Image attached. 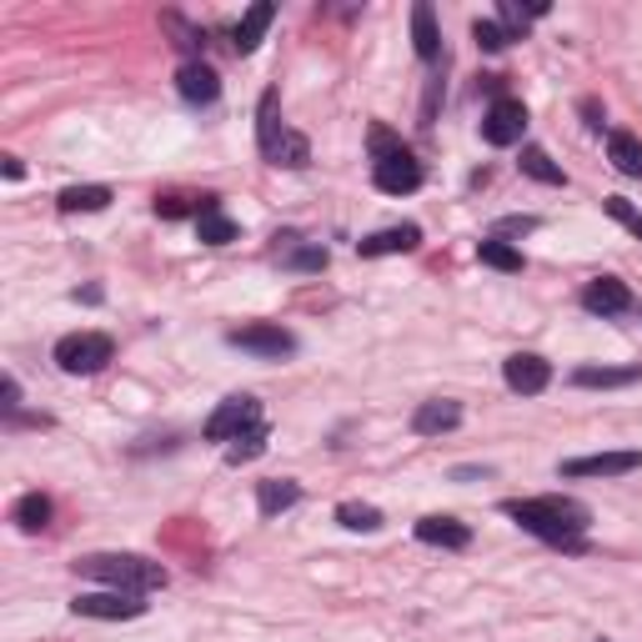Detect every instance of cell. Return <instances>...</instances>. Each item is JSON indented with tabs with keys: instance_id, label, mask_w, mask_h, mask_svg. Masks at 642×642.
Listing matches in <instances>:
<instances>
[{
	"instance_id": "obj_14",
	"label": "cell",
	"mask_w": 642,
	"mask_h": 642,
	"mask_svg": "<svg viewBox=\"0 0 642 642\" xmlns=\"http://www.w3.org/2000/svg\"><path fill=\"white\" fill-rule=\"evenodd\" d=\"M176 90L181 100H191V106H211V100L221 96V80L211 66H201V60H191V66L176 70Z\"/></svg>"
},
{
	"instance_id": "obj_10",
	"label": "cell",
	"mask_w": 642,
	"mask_h": 642,
	"mask_svg": "<svg viewBox=\"0 0 642 642\" xmlns=\"http://www.w3.org/2000/svg\"><path fill=\"white\" fill-rule=\"evenodd\" d=\"M522 130H527V106H522V100H492L487 120H481L487 146H517Z\"/></svg>"
},
{
	"instance_id": "obj_16",
	"label": "cell",
	"mask_w": 642,
	"mask_h": 642,
	"mask_svg": "<svg viewBox=\"0 0 642 642\" xmlns=\"http://www.w3.org/2000/svg\"><path fill=\"white\" fill-rule=\"evenodd\" d=\"M196 236L206 246H231L236 241V221L216 206V196H201V211H196Z\"/></svg>"
},
{
	"instance_id": "obj_3",
	"label": "cell",
	"mask_w": 642,
	"mask_h": 642,
	"mask_svg": "<svg viewBox=\"0 0 642 642\" xmlns=\"http://www.w3.org/2000/svg\"><path fill=\"white\" fill-rule=\"evenodd\" d=\"M110 357H116V341L106 331H70V337L56 341V367L66 377H96Z\"/></svg>"
},
{
	"instance_id": "obj_11",
	"label": "cell",
	"mask_w": 642,
	"mask_h": 642,
	"mask_svg": "<svg viewBox=\"0 0 642 642\" xmlns=\"http://www.w3.org/2000/svg\"><path fill=\"white\" fill-rule=\"evenodd\" d=\"M417 542H427V547H447V552H461L471 542V527L457 517H447V512H431V517L417 522Z\"/></svg>"
},
{
	"instance_id": "obj_22",
	"label": "cell",
	"mask_w": 642,
	"mask_h": 642,
	"mask_svg": "<svg viewBox=\"0 0 642 642\" xmlns=\"http://www.w3.org/2000/svg\"><path fill=\"white\" fill-rule=\"evenodd\" d=\"M266 160L271 166H291V171H301L311 160V146H307V136H296V130H281L276 136V146L266 150Z\"/></svg>"
},
{
	"instance_id": "obj_5",
	"label": "cell",
	"mask_w": 642,
	"mask_h": 642,
	"mask_svg": "<svg viewBox=\"0 0 642 642\" xmlns=\"http://www.w3.org/2000/svg\"><path fill=\"white\" fill-rule=\"evenodd\" d=\"M261 427V401L256 397H226L206 417V441H236L241 431Z\"/></svg>"
},
{
	"instance_id": "obj_18",
	"label": "cell",
	"mask_w": 642,
	"mask_h": 642,
	"mask_svg": "<svg viewBox=\"0 0 642 642\" xmlns=\"http://www.w3.org/2000/svg\"><path fill=\"white\" fill-rule=\"evenodd\" d=\"M271 20H276V6H271V0H256V6L241 16V26H236V50H241V56H251V50L266 40Z\"/></svg>"
},
{
	"instance_id": "obj_8",
	"label": "cell",
	"mask_w": 642,
	"mask_h": 642,
	"mask_svg": "<svg viewBox=\"0 0 642 642\" xmlns=\"http://www.w3.org/2000/svg\"><path fill=\"white\" fill-rule=\"evenodd\" d=\"M642 467V451H592V457H567L562 477H628Z\"/></svg>"
},
{
	"instance_id": "obj_28",
	"label": "cell",
	"mask_w": 642,
	"mask_h": 642,
	"mask_svg": "<svg viewBox=\"0 0 642 642\" xmlns=\"http://www.w3.org/2000/svg\"><path fill=\"white\" fill-rule=\"evenodd\" d=\"M281 116H276V90H266L261 96V110H256V140H261V156H266L271 146H276V136H281Z\"/></svg>"
},
{
	"instance_id": "obj_12",
	"label": "cell",
	"mask_w": 642,
	"mask_h": 642,
	"mask_svg": "<svg viewBox=\"0 0 642 642\" xmlns=\"http://www.w3.org/2000/svg\"><path fill=\"white\" fill-rule=\"evenodd\" d=\"M582 307H587L592 317H617V311L632 307V291H628V281H617V276H597L582 291Z\"/></svg>"
},
{
	"instance_id": "obj_31",
	"label": "cell",
	"mask_w": 642,
	"mask_h": 642,
	"mask_svg": "<svg viewBox=\"0 0 642 642\" xmlns=\"http://www.w3.org/2000/svg\"><path fill=\"white\" fill-rule=\"evenodd\" d=\"M286 266H291V271H321V266H327V246H301V251H291Z\"/></svg>"
},
{
	"instance_id": "obj_9",
	"label": "cell",
	"mask_w": 642,
	"mask_h": 642,
	"mask_svg": "<svg viewBox=\"0 0 642 642\" xmlns=\"http://www.w3.org/2000/svg\"><path fill=\"white\" fill-rule=\"evenodd\" d=\"M502 377H507L512 391L537 397V391H547V381H552V361L537 357V351H512V357L502 361Z\"/></svg>"
},
{
	"instance_id": "obj_15",
	"label": "cell",
	"mask_w": 642,
	"mask_h": 642,
	"mask_svg": "<svg viewBox=\"0 0 642 642\" xmlns=\"http://www.w3.org/2000/svg\"><path fill=\"white\" fill-rule=\"evenodd\" d=\"M417 246H421L417 226H387V231H371V236L357 241L361 256H401V251H417Z\"/></svg>"
},
{
	"instance_id": "obj_24",
	"label": "cell",
	"mask_w": 642,
	"mask_h": 642,
	"mask_svg": "<svg viewBox=\"0 0 642 642\" xmlns=\"http://www.w3.org/2000/svg\"><path fill=\"white\" fill-rule=\"evenodd\" d=\"M10 522H16L20 532H40L50 522V497H40V492H26V497L16 502V512H10Z\"/></svg>"
},
{
	"instance_id": "obj_19",
	"label": "cell",
	"mask_w": 642,
	"mask_h": 642,
	"mask_svg": "<svg viewBox=\"0 0 642 642\" xmlns=\"http://www.w3.org/2000/svg\"><path fill=\"white\" fill-rule=\"evenodd\" d=\"M411 46H417L421 60H437L441 50V36H437V10L427 6V0H417L411 6Z\"/></svg>"
},
{
	"instance_id": "obj_20",
	"label": "cell",
	"mask_w": 642,
	"mask_h": 642,
	"mask_svg": "<svg viewBox=\"0 0 642 642\" xmlns=\"http://www.w3.org/2000/svg\"><path fill=\"white\" fill-rule=\"evenodd\" d=\"M607 156H612V166H617L622 176H638L642 181V140L638 136H628V130H612V136H607Z\"/></svg>"
},
{
	"instance_id": "obj_7",
	"label": "cell",
	"mask_w": 642,
	"mask_h": 642,
	"mask_svg": "<svg viewBox=\"0 0 642 642\" xmlns=\"http://www.w3.org/2000/svg\"><path fill=\"white\" fill-rule=\"evenodd\" d=\"M371 181H377V191H387V196H407V191L421 186V160L411 156V150H391V156H381L377 166H371Z\"/></svg>"
},
{
	"instance_id": "obj_32",
	"label": "cell",
	"mask_w": 642,
	"mask_h": 642,
	"mask_svg": "<svg viewBox=\"0 0 642 642\" xmlns=\"http://www.w3.org/2000/svg\"><path fill=\"white\" fill-rule=\"evenodd\" d=\"M0 397H6V411H16V407H20V381H16V377H6V387H0Z\"/></svg>"
},
{
	"instance_id": "obj_26",
	"label": "cell",
	"mask_w": 642,
	"mask_h": 642,
	"mask_svg": "<svg viewBox=\"0 0 642 642\" xmlns=\"http://www.w3.org/2000/svg\"><path fill=\"white\" fill-rule=\"evenodd\" d=\"M477 261H481V266H492V271H522V251L507 246V241H497V236L477 241Z\"/></svg>"
},
{
	"instance_id": "obj_6",
	"label": "cell",
	"mask_w": 642,
	"mask_h": 642,
	"mask_svg": "<svg viewBox=\"0 0 642 642\" xmlns=\"http://www.w3.org/2000/svg\"><path fill=\"white\" fill-rule=\"evenodd\" d=\"M226 341H231V347H241V351H251V357H271V361H281V357L296 351V337H291L286 327H276V321H251V327H236Z\"/></svg>"
},
{
	"instance_id": "obj_30",
	"label": "cell",
	"mask_w": 642,
	"mask_h": 642,
	"mask_svg": "<svg viewBox=\"0 0 642 642\" xmlns=\"http://www.w3.org/2000/svg\"><path fill=\"white\" fill-rule=\"evenodd\" d=\"M471 40H477L481 50H507V30L497 26V20H477V26H471Z\"/></svg>"
},
{
	"instance_id": "obj_23",
	"label": "cell",
	"mask_w": 642,
	"mask_h": 642,
	"mask_svg": "<svg viewBox=\"0 0 642 642\" xmlns=\"http://www.w3.org/2000/svg\"><path fill=\"white\" fill-rule=\"evenodd\" d=\"M522 176H532V181H542V186H562V166L557 160L547 156V150L542 146H522Z\"/></svg>"
},
{
	"instance_id": "obj_21",
	"label": "cell",
	"mask_w": 642,
	"mask_h": 642,
	"mask_svg": "<svg viewBox=\"0 0 642 642\" xmlns=\"http://www.w3.org/2000/svg\"><path fill=\"white\" fill-rule=\"evenodd\" d=\"M572 381L577 387H632V381H642V367H577Z\"/></svg>"
},
{
	"instance_id": "obj_17",
	"label": "cell",
	"mask_w": 642,
	"mask_h": 642,
	"mask_svg": "<svg viewBox=\"0 0 642 642\" xmlns=\"http://www.w3.org/2000/svg\"><path fill=\"white\" fill-rule=\"evenodd\" d=\"M301 502V487L291 477H271V481H256V512L261 517H281L286 507Z\"/></svg>"
},
{
	"instance_id": "obj_2",
	"label": "cell",
	"mask_w": 642,
	"mask_h": 642,
	"mask_svg": "<svg viewBox=\"0 0 642 642\" xmlns=\"http://www.w3.org/2000/svg\"><path fill=\"white\" fill-rule=\"evenodd\" d=\"M80 577H96L116 592H156L166 587V567L150 557H136V552H86L76 557Z\"/></svg>"
},
{
	"instance_id": "obj_34",
	"label": "cell",
	"mask_w": 642,
	"mask_h": 642,
	"mask_svg": "<svg viewBox=\"0 0 642 642\" xmlns=\"http://www.w3.org/2000/svg\"><path fill=\"white\" fill-rule=\"evenodd\" d=\"M632 231H638V236H642V216H638V221H632Z\"/></svg>"
},
{
	"instance_id": "obj_25",
	"label": "cell",
	"mask_w": 642,
	"mask_h": 642,
	"mask_svg": "<svg viewBox=\"0 0 642 642\" xmlns=\"http://www.w3.org/2000/svg\"><path fill=\"white\" fill-rule=\"evenodd\" d=\"M110 206V186H66L60 191V211H106Z\"/></svg>"
},
{
	"instance_id": "obj_29",
	"label": "cell",
	"mask_w": 642,
	"mask_h": 642,
	"mask_svg": "<svg viewBox=\"0 0 642 642\" xmlns=\"http://www.w3.org/2000/svg\"><path fill=\"white\" fill-rule=\"evenodd\" d=\"M261 451H266V427H251V431H241V437L226 447V461H231V467H241V461H256Z\"/></svg>"
},
{
	"instance_id": "obj_13",
	"label": "cell",
	"mask_w": 642,
	"mask_h": 642,
	"mask_svg": "<svg viewBox=\"0 0 642 642\" xmlns=\"http://www.w3.org/2000/svg\"><path fill=\"white\" fill-rule=\"evenodd\" d=\"M457 421H461V401H447V397L421 401V407L411 411V431H417V437H441V431H451Z\"/></svg>"
},
{
	"instance_id": "obj_4",
	"label": "cell",
	"mask_w": 642,
	"mask_h": 642,
	"mask_svg": "<svg viewBox=\"0 0 642 642\" xmlns=\"http://www.w3.org/2000/svg\"><path fill=\"white\" fill-rule=\"evenodd\" d=\"M70 612H76V617H100V622H130L146 612V602H140V592L106 587V592H80V597L70 602Z\"/></svg>"
},
{
	"instance_id": "obj_1",
	"label": "cell",
	"mask_w": 642,
	"mask_h": 642,
	"mask_svg": "<svg viewBox=\"0 0 642 642\" xmlns=\"http://www.w3.org/2000/svg\"><path fill=\"white\" fill-rule=\"evenodd\" d=\"M502 512H507L522 532H532V537H542V542H562V547H577V537L592 527L587 502H577V497H512V502H502Z\"/></svg>"
},
{
	"instance_id": "obj_27",
	"label": "cell",
	"mask_w": 642,
	"mask_h": 642,
	"mask_svg": "<svg viewBox=\"0 0 642 642\" xmlns=\"http://www.w3.org/2000/svg\"><path fill=\"white\" fill-rule=\"evenodd\" d=\"M337 522H341L347 532H381V522H387V517H381L377 507H367V502H341V507H337Z\"/></svg>"
},
{
	"instance_id": "obj_33",
	"label": "cell",
	"mask_w": 642,
	"mask_h": 642,
	"mask_svg": "<svg viewBox=\"0 0 642 642\" xmlns=\"http://www.w3.org/2000/svg\"><path fill=\"white\" fill-rule=\"evenodd\" d=\"M532 226H537V221H532V216H507L497 231H532Z\"/></svg>"
}]
</instances>
